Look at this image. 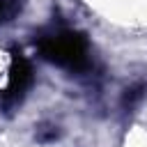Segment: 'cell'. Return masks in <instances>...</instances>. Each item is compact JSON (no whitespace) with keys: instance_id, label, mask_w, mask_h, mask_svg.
<instances>
[{"instance_id":"obj_4","label":"cell","mask_w":147,"mask_h":147,"mask_svg":"<svg viewBox=\"0 0 147 147\" xmlns=\"http://www.w3.org/2000/svg\"><path fill=\"white\" fill-rule=\"evenodd\" d=\"M142 96V87H131V90H126V94H124V103H136L138 99Z\"/></svg>"},{"instance_id":"obj_3","label":"cell","mask_w":147,"mask_h":147,"mask_svg":"<svg viewBox=\"0 0 147 147\" xmlns=\"http://www.w3.org/2000/svg\"><path fill=\"white\" fill-rule=\"evenodd\" d=\"M21 9H23V0H5V16H7V21H11Z\"/></svg>"},{"instance_id":"obj_1","label":"cell","mask_w":147,"mask_h":147,"mask_svg":"<svg viewBox=\"0 0 147 147\" xmlns=\"http://www.w3.org/2000/svg\"><path fill=\"white\" fill-rule=\"evenodd\" d=\"M39 53L46 62L67 69H83L87 62V39L80 32H57L39 41Z\"/></svg>"},{"instance_id":"obj_2","label":"cell","mask_w":147,"mask_h":147,"mask_svg":"<svg viewBox=\"0 0 147 147\" xmlns=\"http://www.w3.org/2000/svg\"><path fill=\"white\" fill-rule=\"evenodd\" d=\"M30 85H32V67L25 60V55L14 48L11 51V64H9V85L5 90V101L7 103L21 101Z\"/></svg>"}]
</instances>
